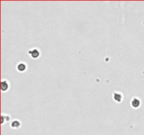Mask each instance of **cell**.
Here are the masks:
<instances>
[{
  "label": "cell",
  "instance_id": "obj_1",
  "mask_svg": "<svg viewBox=\"0 0 144 135\" xmlns=\"http://www.w3.org/2000/svg\"><path fill=\"white\" fill-rule=\"evenodd\" d=\"M28 54L31 56L32 58H37L40 56V51L37 49H33L32 50H30L28 51Z\"/></svg>",
  "mask_w": 144,
  "mask_h": 135
},
{
  "label": "cell",
  "instance_id": "obj_2",
  "mask_svg": "<svg viewBox=\"0 0 144 135\" xmlns=\"http://www.w3.org/2000/svg\"><path fill=\"white\" fill-rule=\"evenodd\" d=\"M1 89L2 91H7V89H9V83L6 80H4L1 82Z\"/></svg>",
  "mask_w": 144,
  "mask_h": 135
},
{
  "label": "cell",
  "instance_id": "obj_3",
  "mask_svg": "<svg viewBox=\"0 0 144 135\" xmlns=\"http://www.w3.org/2000/svg\"><path fill=\"white\" fill-rule=\"evenodd\" d=\"M113 99L116 102H121L122 99V95L119 92H115L113 94Z\"/></svg>",
  "mask_w": 144,
  "mask_h": 135
},
{
  "label": "cell",
  "instance_id": "obj_4",
  "mask_svg": "<svg viewBox=\"0 0 144 135\" xmlns=\"http://www.w3.org/2000/svg\"><path fill=\"white\" fill-rule=\"evenodd\" d=\"M131 106L133 108H138L140 104V101L137 98H133L132 100H131Z\"/></svg>",
  "mask_w": 144,
  "mask_h": 135
},
{
  "label": "cell",
  "instance_id": "obj_5",
  "mask_svg": "<svg viewBox=\"0 0 144 135\" xmlns=\"http://www.w3.org/2000/svg\"><path fill=\"white\" fill-rule=\"evenodd\" d=\"M17 69L18 70V71L20 72H23L26 69V65L24 63H20L18 66H17Z\"/></svg>",
  "mask_w": 144,
  "mask_h": 135
},
{
  "label": "cell",
  "instance_id": "obj_6",
  "mask_svg": "<svg viewBox=\"0 0 144 135\" xmlns=\"http://www.w3.org/2000/svg\"><path fill=\"white\" fill-rule=\"evenodd\" d=\"M20 126H21V122L18 120H14L11 124V127L14 129H16V128L18 129Z\"/></svg>",
  "mask_w": 144,
  "mask_h": 135
}]
</instances>
